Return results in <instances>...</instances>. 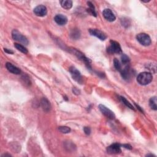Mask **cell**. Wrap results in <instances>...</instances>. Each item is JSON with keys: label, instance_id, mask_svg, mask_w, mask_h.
Masks as SVG:
<instances>
[{"label": "cell", "instance_id": "obj_27", "mask_svg": "<svg viewBox=\"0 0 157 157\" xmlns=\"http://www.w3.org/2000/svg\"><path fill=\"white\" fill-rule=\"evenodd\" d=\"M4 52H6V53H8V54H13L14 52H13V51H11V50H9V49H4Z\"/></svg>", "mask_w": 157, "mask_h": 157}, {"label": "cell", "instance_id": "obj_10", "mask_svg": "<svg viewBox=\"0 0 157 157\" xmlns=\"http://www.w3.org/2000/svg\"><path fill=\"white\" fill-rule=\"evenodd\" d=\"M103 16L106 20H107L109 22H113L116 19V16L112 11L109 9H105L103 12Z\"/></svg>", "mask_w": 157, "mask_h": 157}, {"label": "cell", "instance_id": "obj_21", "mask_svg": "<svg viewBox=\"0 0 157 157\" xmlns=\"http://www.w3.org/2000/svg\"><path fill=\"white\" fill-rule=\"evenodd\" d=\"M59 130L64 134H67L70 133L71 131V128L68 126H59Z\"/></svg>", "mask_w": 157, "mask_h": 157}, {"label": "cell", "instance_id": "obj_4", "mask_svg": "<svg viewBox=\"0 0 157 157\" xmlns=\"http://www.w3.org/2000/svg\"><path fill=\"white\" fill-rule=\"evenodd\" d=\"M12 37L13 39L20 42V43H22L25 45L28 44V39L25 36H24L22 34H21L17 30H14L12 31Z\"/></svg>", "mask_w": 157, "mask_h": 157}, {"label": "cell", "instance_id": "obj_24", "mask_svg": "<svg viewBox=\"0 0 157 157\" xmlns=\"http://www.w3.org/2000/svg\"><path fill=\"white\" fill-rule=\"evenodd\" d=\"M83 131H84V133L87 135H90L91 133V129L89 127H84Z\"/></svg>", "mask_w": 157, "mask_h": 157}, {"label": "cell", "instance_id": "obj_1", "mask_svg": "<svg viewBox=\"0 0 157 157\" xmlns=\"http://www.w3.org/2000/svg\"><path fill=\"white\" fill-rule=\"evenodd\" d=\"M153 76L151 73L143 72L140 73L137 77V81L141 85H146L152 81Z\"/></svg>", "mask_w": 157, "mask_h": 157}, {"label": "cell", "instance_id": "obj_16", "mask_svg": "<svg viewBox=\"0 0 157 157\" xmlns=\"http://www.w3.org/2000/svg\"><path fill=\"white\" fill-rule=\"evenodd\" d=\"M149 106L151 107V109L156 111L157 110V101H156V97L153 96L151 98L149 101Z\"/></svg>", "mask_w": 157, "mask_h": 157}, {"label": "cell", "instance_id": "obj_14", "mask_svg": "<svg viewBox=\"0 0 157 157\" xmlns=\"http://www.w3.org/2000/svg\"><path fill=\"white\" fill-rule=\"evenodd\" d=\"M121 76L125 80H128L131 76V71L129 66H126L124 69H122L120 71Z\"/></svg>", "mask_w": 157, "mask_h": 157}, {"label": "cell", "instance_id": "obj_17", "mask_svg": "<svg viewBox=\"0 0 157 157\" xmlns=\"http://www.w3.org/2000/svg\"><path fill=\"white\" fill-rule=\"evenodd\" d=\"M88 6V9H87V11L88 13H90L91 16H95L96 17V12L95 11V6L91 2H88L87 3Z\"/></svg>", "mask_w": 157, "mask_h": 157}, {"label": "cell", "instance_id": "obj_3", "mask_svg": "<svg viewBox=\"0 0 157 157\" xmlns=\"http://www.w3.org/2000/svg\"><path fill=\"white\" fill-rule=\"evenodd\" d=\"M110 46L107 49V51L110 54H122V49H121L120 45L119 44L118 42L115 41H110Z\"/></svg>", "mask_w": 157, "mask_h": 157}, {"label": "cell", "instance_id": "obj_22", "mask_svg": "<svg viewBox=\"0 0 157 157\" xmlns=\"http://www.w3.org/2000/svg\"><path fill=\"white\" fill-rule=\"evenodd\" d=\"M113 65H114V67L116 68V69L118 71H121V70L122 69V65H121V64L120 63V61L118 60V59H115L113 60Z\"/></svg>", "mask_w": 157, "mask_h": 157}, {"label": "cell", "instance_id": "obj_2", "mask_svg": "<svg viewBox=\"0 0 157 157\" xmlns=\"http://www.w3.org/2000/svg\"><path fill=\"white\" fill-rule=\"evenodd\" d=\"M136 39L139 43L144 46H148L151 44V37L146 33H139L136 36Z\"/></svg>", "mask_w": 157, "mask_h": 157}, {"label": "cell", "instance_id": "obj_7", "mask_svg": "<svg viewBox=\"0 0 157 157\" xmlns=\"http://www.w3.org/2000/svg\"><path fill=\"white\" fill-rule=\"evenodd\" d=\"M33 12L38 17H44L47 14V9L45 6L39 5L34 9Z\"/></svg>", "mask_w": 157, "mask_h": 157}, {"label": "cell", "instance_id": "obj_13", "mask_svg": "<svg viewBox=\"0 0 157 157\" xmlns=\"http://www.w3.org/2000/svg\"><path fill=\"white\" fill-rule=\"evenodd\" d=\"M41 105L43 111L46 112H48L49 111H50V110H51V103H50L48 99L46 98H43L41 99Z\"/></svg>", "mask_w": 157, "mask_h": 157}, {"label": "cell", "instance_id": "obj_20", "mask_svg": "<svg viewBox=\"0 0 157 157\" xmlns=\"http://www.w3.org/2000/svg\"><path fill=\"white\" fill-rule=\"evenodd\" d=\"M120 99H121V101H122V103H123L126 106H127L128 108H130V109H132V110H135V109H134V108L133 106V105H132L129 101H128L126 100V99L125 98H124V97H123V96H120Z\"/></svg>", "mask_w": 157, "mask_h": 157}, {"label": "cell", "instance_id": "obj_9", "mask_svg": "<svg viewBox=\"0 0 157 157\" xmlns=\"http://www.w3.org/2000/svg\"><path fill=\"white\" fill-rule=\"evenodd\" d=\"M107 152L109 154H118L121 152V145L117 143L113 144L107 148Z\"/></svg>", "mask_w": 157, "mask_h": 157}, {"label": "cell", "instance_id": "obj_11", "mask_svg": "<svg viewBox=\"0 0 157 157\" xmlns=\"http://www.w3.org/2000/svg\"><path fill=\"white\" fill-rule=\"evenodd\" d=\"M55 22L59 25H65L68 22L67 17L62 14H57L54 17Z\"/></svg>", "mask_w": 157, "mask_h": 157}, {"label": "cell", "instance_id": "obj_15", "mask_svg": "<svg viewBox=\"0 0 157 157\" xmlns=\"http://www.w3.org/2000/svg\"><path fill=\"white\" fill-rule=\"evenodd\" d=\"M60 3L62 8L67 10L70 9L73 7V1L71 0H62Z\"/></svg>", "mask_w": 157, "mask_h": 157}, {"label": "cell", "instance_id": "obj_8", "mask_svg": "<svg viewBox=\"0 0 157 157\" xmlns=\"http://www.w3.org/2000/svg\"><path fill=\"white\" fill-rule=\"evenodd\" d=\"M89 33L91 36L96 37L101 41H104L107 38L106 34L98 29H90Z\"/></svg>", "mask_w": 157, "mask_h": 157}, {"label": "cell", "instance_id": "obj_6", "mask_svg": "<svg viewBox=\"0 0 157 157\" xmlns=\"http://www.w3.org/2000/svg\"><path fill=\"white\" fill-rule=\"evenodd\" d=\"M98 108L99 110H100V111L103 113V114H104V115L106 117H108V118L114 119L116 118V116H115V114H114V113L112 111H111L109 109L107 108V107H106L103 104H99Z\"/></svg>", "mask_w": 157, "mask_h": 157}, {"label": "cell", "instance_id": "obj_19", "mask_svg": "<svg viewBox=\"0 0 157 157\" xmlns=\"http://www.w3.org/2000/svg\"><path fill=\"white\" fill-rule=\"evenodd\" d=\"M71 37L72 38L74 39H77L80 38L81 33L80 31L77 29H73L72 31H71L70 33Z\"/></svg>", "mask_w": 157, "mask_h": 157}, {"label": "cell", "instance_id": "obj_23", "mask_svg": "<svg viewBox=\"0 0 157 157\" xmlns=\"http://www.w3.org/2000/svg\"><path fill=\"white\" fill-rule=\"evenodd\" d=\"M121 59H122V62L124 65H126V64H128L130 61V59L129 57H128L126 55L123 54L121 56Z\"/></svg>", "mask_w": 157, "mask_h": 157}, {"label": "cell", "instance_id": "obj_26", "mask_svg": "<svg viewBox=\"0 0 157 157\" xmlns=\"http://www.w3.org/2000/svg\"><path fill=\"white\" fill-rule=\"evenodd\" d=\"M122 146L124 147L125 148H127V149H129V150L132 149V147L130 144H124V145H122Z\"/></svg>", "mask_w": 157, "mask_h": 157}, {"label": "cell", "instance_id": "obj_12", "mask_svg": "<svg viewBox=\"0 0 157 157\" xmlns=\"http://www.w3.org/2000/svg\"><path fill=\"white\" fill-rule=\"evenodd\" d=\"M6 69L8 70V71H9L10 73L14 74H20L21 73V71L19 68H18L17 67L15 66L14 65H13L12 63H6Z\"/></svg>", "mask_w": 157, "mask_h": 157}, {"label": "cell", "instance_id": "obj_18", "mask_svg": "<svg viewBox=\"0 0 157 157\" xmlns=\"http://www.w3.org/2000/svg\"><path fill=\"white\" fill-rule=\"evenodd\" d=\"M14 47H15L18 50V51H19L20 52H21L23 54H26L28 52L26 48L22 44H18V43H15V44H14Z\"/></svg>", "mask_w": 157, "mask_h": 157}, {"label": "cell", "instance_id": "obj_5", "mask_svg": "<svg viewBox=\"0 0 157 157\" xmlns=\"http://www.w3.org/2000/svg\"><path fill=\"white\" fill-rule=\"evenodd\" d=\"M69 72L71 73V76H72L73 78L75 81L77 82L78 83H79L81 84L82 83L83 79L81 74V73L74 66L70 67Z\"/></svg>", "mask_w": 157, "mask_h": 157}, {"label": "cell", "instance_id": "obj_25", "mask_svg": "<svg viewBox=\"0 0 157 157\" xmlns=\"http://www.w3.org/2000/svg\"><path fill=\"white\" fill-rule=\"evenodd\" d=\"M73 92L76 95H80V93H81V91L78 88H77L76 87H74L73 88Z\"/></svg>", "mask_w": 157, "mask_h": 157}]
</instances>
